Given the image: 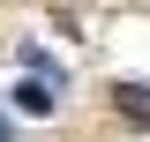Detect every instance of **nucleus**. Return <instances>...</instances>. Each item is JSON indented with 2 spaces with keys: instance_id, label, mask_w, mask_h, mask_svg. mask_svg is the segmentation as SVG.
Masks as SVG:
<instances>
[{
  "instance_id": "obj_1",
  "label": "nucleus",
  "mask_w": 150,
  "mask_h": 142,
  "mask_svg": "<svg viewBox=\"0 0 150 142\" xmlns=\"http://www.w3.org/2000/svg\"><path fill=\"white\" fill-rule=\"evenodd\" d=\"M15 105L30 112V120H45V112H53L60 97H53V82H15Z\"/></svg>"
},
{
  "instance_id": "obj_3",
  "label": "nucleus",
  "mask_w": 150,
  "mask_h": 142,
  "mask_svg": "<svg viewBox=\"0 0 150 142\" xmlns=\"http://www.w3.org/2000/svg\"><path fill=\"white\" fill-rule=\"evenodd\" d=\"M0 142H15V127H8V112H0Z\"/></svg>"
},
{
  "instance_id": "obj_2",
  "label": "nucleus",
  "mask_w": 150,
  "mask_h": 142,
  "mask_svg": "<svg viewBox=\"0 0 150 142\" xmlns=\"http://www.w3.org/2000/svg\"><path fill=\"white\" fill-rule=\"evenodd\" d=\"M112 105L135 112V120H150V82H120V90H112Z\"/></svg>"
}]
</instances>
